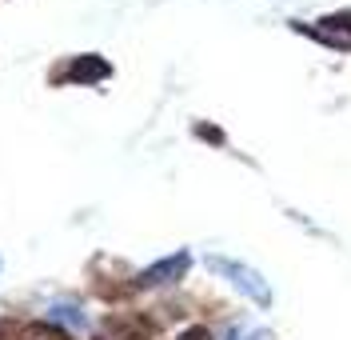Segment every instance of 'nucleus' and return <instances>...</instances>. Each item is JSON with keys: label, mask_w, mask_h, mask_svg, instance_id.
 Listing matches in <instances>:
<instances>
[{"label": "nucleus", "mask_w": 351, "mask_h": 340, "mask_svg": "<svg viewBox=\"0 0 351 340\" xmlns=\"http://www.w3.org/2000/svg\"><path fill=\"white\" fill-rule=\"evenodd\" d=\"M188 252H176L168 260H160L152 269H144L136 276V288H156V284H172V280H184V272H188Z\"/></svg>", "instance_id": "1"}, {"label": "nucleus", "mask_w": 351, "mask_h": 340, "mask_svg": "<svg viewBox=\"0 0 351 340\" xmlns=\"http://www.w3.org/2000/svg\"><path fill=\"white\" fill-rule=\"evenodd\" d=\"M324 28H311V36L315 41H324L331 48H351V12H331L324 16Z\"/></svg>", "instance_id": "2"}, {"label": "nucleus", "mask_w": 351, "mask_h": 340, "mask_svg": "<svg viewBox=\"0 0 351 340\" xmlns=\"http://www.w3.org/2000/svg\"><path fill=\"white\" fill-rule=\"evenodd\" d=\"M112 76V65L104 56H76L72 68L64 72V80H76V84H100Z\"/></svg>", "instance_id": "3"}, {"label": "nucleus", "mask_w": 351, "mask_h": 340, "mask_svg": "<svg viewBox=\"0 0 351 340\" xmlns=\"http://www.w3.org/2000/svg\"><path fill=\"white\" fill-rule=\"evenodd\" d=\"M212 269L228 272V276H236V284H240V288H243L247 296H252V300L267 304V288H263V280L256 276V272H247L243 264H232V260H219V256H212Z\"/></svg>", "instance_id": "4"}, {"label": "nucleus", "mask_w": 351, "mask_h": 340, "mask_svg": "<svg viewBox=\"0 0 351 340\" xmlns=\"http://www.w3.org/2000/svg\"><path fill=\"white\" fill-rule=\"evenodd\" d=\"M24 337H28V340H72L68 332L52 328V324H28V328H24Z\"/></svg>", "instance_id": "5"}, {"label": "nucleus", "mask_w": 351, "mask_h": 340, "mask_svg": "<svg viewBox=\"0 0 351 340\" xmlns=\"http://www.w3.org/2000/svg\"><path fill=\"white\" fill-rule=\"evenodd\" d=\"M56 320H64V324H76V328L84 324V317H80V308H76V304H52V324H56Z\"/></svg>", "instance_id": "6"}, {"label": "nucleus", "mask_w": 351, "mask_h": 340, "mask_svg": "<svg viewBox=\"0 0 351 340\" xmlns=\"http://www.w3.org/2000/svg\"><path fill=\"white\" fill-rule=\"evenodd\" d=\"M180 340H212V337H208V328H188Z\"/></svg>", "instance_id": "7"}, {"label": "nucleus", "mask_w": 351, "mask_h": 340, "mask_svg": "<svg viewBox=\"0 0 351 340\" xmlns=\"http://www.w3.org/2000/svg\"><path fill=\"white\" fill-rule=\"evenodd\" d=\"M199 136H204V140H212V144H219V140H223V136H219L216 128H208V124H199Z\"/></svg>", "instance_id": "8"}, {"label": "nucleus", "mask_w": 351, "mask_h": 340, "mask_svg": "<svg viewBox=\"0 0 351 340\" xmlns=\"http://www.w3.org/2000/svg\"><path fill=\"white\" fill-rule=\"evenodd\" d=\"M4 332H8V324H0V340H4Z\"/></svg>", "instance_id": "9"}]
</instances>
